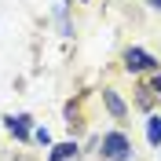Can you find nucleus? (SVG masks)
I'll list each match as a JSON object with an SVG mask.
<instances>
[{"label": "nucleus", "instance_id": "1", "mask_svg": "<svg viewBox=\"0 0 161 161\" xmlns=\"http://www.w3.org/2000/svg\"><path fill=\"white\" fill-rule=\"evenodd\" d=\"M103 158L106 161H128L132 158V143L125 132H106L103 136Z\"/></svg>", "mask_w": 161, "mask_h": 161}, {"label": "nucleus", "instance_id": "2", "mask_svg": "<svg viewBox=\"0 0 161 161\" xmlns=\"http://www.w3.org/2000/svg\"><path fill=\"white\" fill-rule=\"evenodd\" d=\"M125 70L128 73H143V70H158V59L143 48H128L125 51Z\"/></svg>", "mask_w": 161, "mask_h": 161}, {"label": "nucleus", "instance_id": "3", "mask_svg": "<svg viewBox=\"0 0 161 161\" xmlns=\"http://www.w3.org/2000/svg\"><path fill=\"white\" fill-rule=\"evenodd\" d=\"M4 125H8V132L15 139H30L33 136V117L30 114H11V117H4Z\"/></svg>", "mask_w": 161, "mask_h": 161}, {"label": "nucleus", "instance_id": "4", "mask_svg": "<svg viewBox=\"0 0 161 161\" xmlns=\"http://www.w3.org/2000/svg\"><path fill=\"white\" fill-rule=\"evenodd\" d=\"M103 103H106V110H110V114H114L117 121H125V114H128V106L121 103V95H117L114 88H103Z\"/></svg>", "mask_w": 161, "mask_h": 161}, {"label": "nucleus", "instance_id": "5", "mask_svg": "<svg viewBox=\"0 0 161 161\" xmlns=\"http://www.w3.org/2000/svg\"><path fill=\"white\" fill-rule=\"evenodd\" d=\"M147 139H150V147H161V117L158 114L147 117Z\"/></svg>", "mask_w": 161, "mask_h": 161}, {"label": "nucleus", "instance_id": "6", "mask_svg": "<svg viewBox=\"0 0 161 161\" xmlns=\"http://www.w3.org/2000/svg\"><path fill=\"white\" fill-rule=\"evenodd\" d=\"M70 158H77V143H59L48 161H70Z\"/></svg>", "mask_w": 161, "mask_h": 161}, {"label": "nucleus", "instance_id": "7", "mask_svg": "<svg viewBox=\"0 0 161 161\" xmlns=\"http://www.w3.org/2000/svg\"><path fill=\"white\" fill-rule=\"evenodd\" d=\"M33 139H37L40 147H48V143H51V132L48 128H33Z\"/></svg>", "mask_w": 161, "mask_h": 161}, {"label": "nucleus", "instance_id": "8", "mask_svg": "<svg viewBox=\"0 0 161 161\" xmlns=\"http://www.w3.org/2000/svg\"><path fill=\"white\" fill-rule=\"evenodd\" d=\"M154 92H158V95H161V73H158V77H154Z\"/></svg>", "mask_w": 161, "mask_h": 161}, {"label": "nucleus", "instance_id": "9", "mask_svg": "<svg viewBox=\"0 0 161 161\" xmlns=\"http://www.w3.org/2000/svg\"><path fill=\"white\" fill-rule=\"evenodd\" d=\"M147 4H150V8H158V11H161V0H147Z\"/></svg>", "mask_w": 161, "mask_h": 161}]
</instances>
